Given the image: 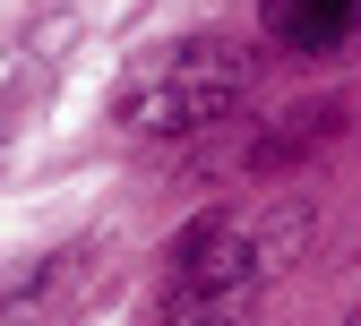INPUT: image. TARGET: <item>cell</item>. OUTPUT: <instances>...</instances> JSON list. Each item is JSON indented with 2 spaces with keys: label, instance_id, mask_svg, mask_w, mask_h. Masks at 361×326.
<instances>
[{
  "label": "cell",
  "instance_id": "6da1fadb",
  "mask_svg": "<svg viewBox=\"0 0 361 326\" xmlns=\"http://www.w3.org/2000/svg\"><path fill=\"white\" fill-rule=\"evenodd\" d=\"M241 95H250V61L233 52V43H180L172 61H155L121 95V120L138 137H190V129L224 120Z\"/></svg>",
  "mask_w": 361,
  "mask_h": 326
},
{
  "label": "cell",
  "instance_id": "7a4b0ae2",
  "mask_svg": "<svg viewBox=\"0 0 361 326\" xmlns=\"http://www.w3.org/2000/svg\"><path fill=\"white\" fill-rule=\"evenodd\" d=\"M258 26L284 52H361V0H258Z\"/></svg>",
  "mask_w": 361,
  "mask_h": 326
},
{
  "label": "cell",
  "instance_id": "3957f363",
  "mask_svg": "<svg viewBox=\"0 0 361 326\" xmlns=\"http://www.w3.org/2000/svg\"><path fill=\"white\" fill-rule=\"evenodd\" d=\"M327 129H336L327 104H319V112H284V129H267L250 163H258V172H276V163H293V155H319V146H327Z\"/></svg>",
  "mask_w": 361,
  "mask_h": 326
},
{
  "label": "cell",
  "instance_id": "277c9868",
  "mask_svg": "<svg viewBox=\"0 0 361 326\" xmlns=\"http://www.w3.org/2000/svg\"><path fill=\"white\" fill-rule=\"evenodd\" d=\"M69 275H78V249H61L52 266H43V275H26V284H18L9 301H0V326H35L43 309H52V292L69 284Z\"/></svg>",
  "mask_w": 361,
  "mask_h": 326
},
{
  "label": "cell",
  "instance_id": "5b68a950",
  "mask_svg": "<svg viewBox=\"0 0 361 326\" xmlns=\"http://www.w3.org/2000/svg\"><path fill=\"white\" fill-rule=\"evenodd\" d=\"M164 326H250V301H164Z\"/></svg>",
  "mask_w": 361,
  "mask_h": 326
}]
</instances>
